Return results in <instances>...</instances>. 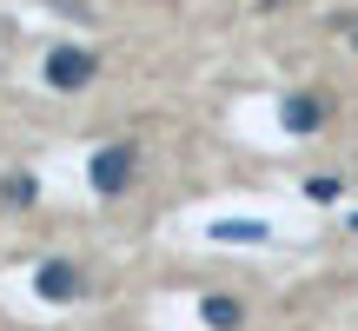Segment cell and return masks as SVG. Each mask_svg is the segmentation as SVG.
Instances as JSON below:
<instances>
[{"mask_svg": "<svg viewBox=\"0 0 358 331\" xmlns=\"http://www.w3.org/2000/svg\"><path fill=\"white\" fill-rule=\"evenodd\" d=\"M352 226H358V219H352Z\"/></svg>", "mask_w": 358, "mask_h": 331, "instance_id": "obj_8", "label": "cell"}, {"mask_svg": "<svg viewBox=\"0 0 358 331\" xmlns=\"http://www.w3.org/2000/svg\"><path fill=\"white\" fill-rule=\"evenodd\" d=\"M47 80H53V87H87V80H93V53H87V47L47 53Z\"/></svg>", "mask_w": 358, "mask_h": 331, "instance_id": "obj_3", "label": "cell"}, {"mask_svg": "<svg viewBox=\"0 0 358 331\" xmlns=\"http://www.w3.org/2000/svg\"><path fill=\"white\" fill-rule=\"evenodd\" d=\"M213 239L219 245H232V239H266V226H213Z\"/></svg>", "mask_w": 358, "mask_h": 331, "instance_id": "obj_7", "label": "cell"}, {"mask_svg": "<svg viewBox=\"0 0 358 331\" xmlns=\"http://www.w3.org/2000/svg\"><path fill=\"white\" fill-rule=\"evenodd\" d=\"M34 285H40V298H53V305H66V298H80V292H87V279H80V265H66V258H47Z\"/></svg>", "mask_w": 358, "mask_h": 331, "instance_id": "obj_2", "label": "cell"}, {"mask_svg": "<svg viewBox=\"0 0 358 331\" xmlns=\"http://www.w3.org/2000/svg\"><path fill=\"white\" fill-rule=\"evenodd\" d=\"M133 179V146H100L93 153V192H127Z\"/></svg>", "mask_w": 358, "mask_h": 331, "instance_id": "obj_1", "label": "cell"}, {"mask_svg": "<svg viewBox=\"0 0 358 331\" xmlns=\"http://www.w3.org/2000/svg\"><path fill=\"white\" fill-rule=\"evenodd\" d=\"M0 199H13V205H27V199H34V179H27V172H13V179H0Z\"/></svg>", "mask_w": 358, "mask_h": 331, "instance_id": "obj_6", "label": "cell"}, {"mask_svg": "<svg viewBox=\"0 0 358 331\" xmlns=\"http://www.w3.org/2000/svg\"><path fill=\"white\" fill-rule=\"evenodd\" d=\"M352 40H358V34H352Z\"/></svg>", "mask_w": 358, "mask_h": 331, "instance_id": "obj_9", "label": "cell"}, {"mask_svg": "<svg viewBox=\"0 0 358 331\" xmlns=\"http://www.w3.org/2000/svg\"><path fill=\"white\" fill-rule=\"evenodd\" d=\"M319 119H325V106L312 100V93H292V100H285V126L292 133H319Z\"/></svg>", "mask_w": 358, "mask_h": 331, "instance_id": "obj_4", "label": "cell"}, {"mask_svg": "<svg viewBox=\"0 0 358 331\" xmlns=\"http://www.w3.org/2000/svg\"><path fill=\"white\" fill-rule=\"evenodd\" d=\"M239 318H245L239 298H206V325L213 331H239Z\"/></svg>", "mask_w": 358, "mask_h": 331, "instance_id": "obj_5", "label": "cell"}]
</instances>
